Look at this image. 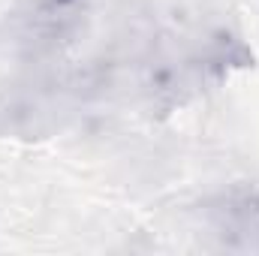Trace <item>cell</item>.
<instances>
[{
    "label": "cell",
    "mask_w": 259,
    "mask_h": 256,
    "mask_svg": "<svg viewBox=\"0 0 259 256\" xmlns=\"http://www.w3.org/2000/svg\"><path fill=\"white\" fill-rule=\"evenodd\" d=\"M84 6H88V0H33L30 21L39 33L61 36L78 24V18L84 15Z\"/></svg>",
    "instance_id": "obj_1"
},
{
    "label": "cell",
    "mask_w": 259,
    "mask_h": 256,
    "mask_svg": "<svg viewBox=\"0 0 259 256\" xmlns=\"http://www.w3.org/2000/svg\"><path fill=\"white\" fill-rule=\"evenodd\" d=\"M238 220H241V232H247L259 247V199H250L238 208Z\"/></svg>",
    "instance_id": "obj_2"
}]
</instances>
